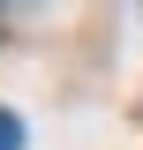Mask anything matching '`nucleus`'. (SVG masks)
I'll list each match as a JSON object with an SVG mask.
<instances>
[{"instance_id": "nucleus-1", "label": "nucleus", "mask_w": 143, "mask_h": 150, "mask_svg": "<svg viewBox=\"0 0 143 150\" xmlns=\"http://www.w3.org/2000/svg\"><path fill=\"white\" fill-rule=\"evenodd\" d=\"M0 150H23V120H15L8 105H0Z\"/></svg>"}]
</instances>
